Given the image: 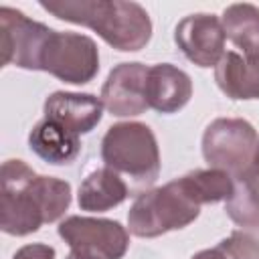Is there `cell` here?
<instances>
[{
	"instance_id": "1",
	"label": "cell",
	"mask_w": 259,
	"mask_h": 259,
	"mask_svg": "<svg viewBox=\"0 0 259 259\" xmlns=\"http://www.w3.org/2000/svg\"><path fill=\"white\" fill-rule=\"evenodd\" d=\"M71 204V184L36 174L22 160L2 164L0 227L6 235L26 237L42 225L59 221Z\"/></svg>"
},
{
	"instance_id": "2",
	"label": "cell",
	"mask_w": 259,
	"mask_h": 259,
	"mask_svg": "<svg viewBox=\"0 0 259 259\" xmlns=\"http://www.w3.org/2000/svg\"><path fill=\"white\" fill-rule=\"evenodd\" d=\"M40 8L59 20L81 24L97 32L111 49L136 53L152 38V20L146 8L125 0H42Z\"/></svg>"
},
{
	"instance_id": "3",
	"label": "cell",
	"mask_w": 259,
	"mask_h": 259,
	"mask_svg": "<svg viewBox=\"0 0 259 259\" xmlns=\"http://www.w3.org/2000/svg\"><path fill=\"white\" fill-rule=\"evenodd\" d=\"M200 206L190 198L180 178L138 194L127 210L130 233L140 239H154L194 223Z\"/></svg>"
},
{
	"instance_id": "4",
	"label": "cell",
	"mask_w": 259,
	"mask_h": 259,
	"mask_svg": "<svg viewBox=\"0 0 259 259\" xmlns=\"http://www.w3.org/2000/svg\"><path fill=\"white\" fill-rule=\"evenodd\" d=\"M101 160L119 176L136 184H152L160 174V148L150 125L142 121H119L101 138Z\"/></svg>"
},
{
	"instance_id": "5",
	"label": "cell",
	"mask_w": 259,
	"mask_h": 259,
	"mask_svg": "<svg viewBox=\"0 0 259 259\" xmlns=\"http://www.w3.org/2000/svg\"><path fill=\"white\" fill-rule=\"evenodd\" d=\"M200 148L208 168L221 170L235 180L257 164L259 134L247 119L217 117L204 127Z\"/></svg>"
},
{
	"instance_id": "6",
	"label": "cell",
	"mask_w": 259,
	"mask_h": 259,
	"mask_svg": "<svg viewBox=\"0 0 259 259\" xmlns=\"http://www.w3.org/2000/svg\"><path fill=\"white\" fill-rule=\"evenodd\" d=\"M38 71L71 85H85L99 73V49L87 34L53 30L42 47Z\"/></svg>"
},
{
	"instance_id": "7",
	"label": "cell",
	"mask_w": 259,
	"mask_h": 259,
	"mask_svg": "<svg viewBox=\"0 0 259 259\" xmlns=\"http://www.w3.org/2000/svg\"><path fill=\"white\" fill-rule=\"evenodd\" d=\"M53 28L36 22L10 6L0 8V49L2 65L38 71L40 53Z\"/></svg>"
},
{
	"instance_id": "8",
	"label": "cell",
	"mask_w": 259,
	"mask_h": 259,
	"mask_svg": "<svg viewBox=\"0 0 259 259\" xmlns=\"http://www.w3.org/2000/svg\"><path fill=\"white\" fill-rule=\"evenodd\" d=\"M57 233L69 249L87 251L101 259H121L130 247L127 229L111 219L73 214L59 223Z\"/></svg>"
},
{
	"instance_id": "9",
	"label": "cell",
	"mask_w": 259,
	"mask_h": 259,
	"mask_svg": "<svg viewBox=\"0 0 259 259\" xmlns=\"http://www.w3.org/2000/svg\"><path fill=\"white\" fill-rule=\"evenodd\" d=\"M225 28L223 20L208 12L184 16L174 28V42L180 53L196 67H217L225 57Z\"/></svg>"
},
{
	"instance_id": "10",
	"label": "cell",
	"mask_w": 259,
	"mask_h": 259,
	"mask_svg": "<svg viewBox=\"0 0 259 259\" xmlns=\"http://www.w3.org/2000/svg\"><path fill=\"white\" fill-rule=\"evenodd\" d=\"M148 69L144 63H119L109 71L99 99L113 117H134L150 109L146 101Z\"/></svg>"
},
{
	"instance_id": "11",
	"label": "cell",
	"mask_w": 259,
	"mask_h": 259,
	"mask_svg": "<svg viewBox=\"0 0 259 259\" xmlns=\"http://www.w3.org/2000/svg\"><path fill=\"white\" fill-rule=\"evenodd\" d=\"M45 117L59 121L77 136H85L97 127L103 115V103L91 93L55 91L45 99Z\"/></svg>"
},
{
	"instance_id": "12",
	"label": "cell",
	"mask_w": 259,
	"mask_h": 259,
	"mask_svg": "<svg viewBox=\"0 0 259 259\" xmlns=\"http://www.w3.org/2000/svg\"><path fill=\"white\" fill-rule=\"evenodd\" d=\"M192 97V79L186 71L170 63H158L148 69L146 101L158 113H176Z\"/></svg>"
},
{
	"instance_id": "13",
	"label": "cell",
	"mask_w": 259,
	"mask_h": 259,
	"mask_svg": "<svg viewBox=\"0 0 259 259\" xmlns=\"http://www.w3.org/2000/svg\"><path fill=\"white\" fill-rule=\"evenodd\" d=\"M214 81L229 99H259V57H245L237 51L225 53L214 67Z\"/></svg>"
},
{
	"instance_id": "14",
	"label": "cell",
	"mask_w": 259,
	"mask_h": 259,
	"mask_svg": "<svg viewBox=\"0 0 259 259\" xmlns=\"http://www.w3.org/2000/svg\"><path fill=\"white\" fill-rule=\"evenodd\" d=\"M28 146L40 160L53 166L71 164L81 152L79 136L49 117L32 125L28 134Z\"/></svg>"
},
{
	"instance_id": "15",
	"label": "cell",
	"mask_w": 259,
	"mask_h": 259,
	"mask_svg": "<svg viewBox=\"0 0 259 259\" xmlns=\"http://www.w3.org/2000/svg\"><path fill=\"white\" fill-rule=\"evenodd\" d=\"M127 184L111 168H97L89 172L79 184L77 204L87 212H105L119 206L127 198Z\"/></svg>"
},
{
	"instance_id": "16",
	"label": "cell",
	"mask_w": 259,
	"mask_h": 259,
	"mask_svg": "<svg viewBox=\"0 0 259 259\" xmlns=\"http://www.w3.org/2000/svg\"><path fill=\"white\" fill-rule=\"evenodd\" d=\"M223 28L227 38L245 57H259V6L235 2L223 10Z\"/></svg>"
},
{
	"instance_id": "17",
	"label": "cell",
	"mask_w": 259,
	"mask_h": 259,
	"mask_svg": "<svg viewBox=\"0 0 259 259\" xmlns=\"http://www.w3.org/2000/svg\"><path fill=\"white\" fill-rule=\"evenodd\" d=\"M229 219L243 229H259V166L233 180V194L225 202Z\"/></svg>"
},
{
	"instance_id": "18",
	"label": "cell",
	"mask_w": 259,
	"mask_h": 259,
	"mask_svg": "<svg viewBox=\"0 0 259 259\" xmlns=\"http://www.w3.org/2000/svg\"><path fill=\"white\" fill-rule=\"evenodd\" d=\"M180 182L198 206L227 202L229 196L233 194V178L214 168L192 170V172L180 176Z\"/></svg>"
},
{
	"instance_id": "19",
	"label": "cell",
	"mask_w": 259,
	"mask_h": 259,
	"mask_svg": "<svg viewBox=\"0 0 259 259\" xmlns=\"http://www.w3.org/2000/svg\"><path fill=\"white\" fill-rule=\"evenodd\" d=\"M200 259H259V241L251 235L235 231L210 249L196 253Z\"/></svg>"
},
{
	"instance_id": "20",
	"label": "cell",
	"mask_w": 259,
	"mask_h": 259,
	"mask_svg": "<svg viewBox=\"0 0 259 259\" xmlns=\"http://www.w3.org/2000/svg\"><path fill=\"white\" fill-rule=\"evenodd\" d=\"M57 253L51 245H45V243H30V245H24L20 247L12 259H55Z\"/></svg>"
},
{
	"instance_id": "21",
	"label": "cell",
	"mask_w": 259,
	"mask_h": 259,
	"mask_svg": "<svg viewBox=\"0 0 259 259\" xmlns=\"http://www.w3.org/2000/svg\"><path fill=\"white\" fill-rule=\"evenodd\" d=\"M67 259H101V257H97V255H93V253H87V251L71 249L69 255H67Z\"/></svg>"
},
{
	"instance_id": "22",
	"label": "cell",
	"mask_w": 259,
	"mask_h": 259,
	"mask_svg": "<svg viewBox=\"0 0 259 259\" xmlns=\"http://www.w3.org/2000/svg\"><path fill=\"white\" fill-rule=\"evenodd\" d=\"M190 259H198V257H196V255H192V257H190Z\"/></svg>"
},
{
	"instance_id": "23",
	"label": "cell",
	"mask_w": 259,
	"mask_h": 259,
	"mask_svg": "<svg viewBox=\"0 0 259 259\" xmlns=\"http://www.w3.org/2000/svg\"><path fill=\"white\" fill-rule=\"evenodd\" d=\"M257 166H259V160H257Z\"/></svg>"
}]
</instances>
